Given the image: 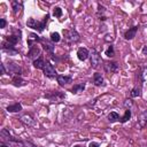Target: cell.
I'll return each mask as SVG.
<instances>
[{"label":"cell","instance_id":"cell-12","mask_svg":"<svg viewBox=\"0 0 147 147\" xmlns=\"http://www.w3.org/2000/svg\"><path fill=\"white\" fill-rule=\"evenodd\" d=\"M1 49H2V52L7 53L8 55H16V54H18V49L14 45H10V44H8L5 40L1 42Z\"/></svg>","mask_w":147,"mask_h":147},{"label":"cell","instance_id":"cell-13","mask_svg":"<svg viewBox=\"0 0 147 147\" xmlns=\"http://www.w3.org/2000/svg\"><path fill=\"white\" fill-rule=\"evenodd\" d=\"M44 98H47L51 101H61L62 99L65 98V94L63 92H60V91H52L49 93H46L44 95Z\"/></svg>","mask_w":147,"mask_h":147},{"label":"cell","instance_id":"cell-15","mask_svg":"<svg viewBox=\"0 0 147 147\" xmlns=\"http://www.w3.org/2000/svg\"><path fill=\"white\" fill-rule=\"evenodd\" d=\"M137 125L140 130H144L145 127H147V110H144L138 115Z\"/></svg>","mask_w":147,"mask_h":147},{"label":"cell","instance_id":"cell-22","mask_svg":"<svg viewBox=\"0 0 147 147\" xmlns=\"http://www.w3.org/2000/svg\"><path fill=\"white\" fill-rule=\"evenodd\" d=\"M141 94H142V86L134 84V86L130 91V96L131 98H138V96H141Z\"/></svg>","mask_w":147,"mask_h":147},{"label":"cell","instance_id":"cell-7","mask_svg":"<svg viewBox=\"0 0 147 147\" xmlns=\"http://www.w3.org/2000/svg\"><path fill=\"white\" fill-rule=\"evenodd\" d=\"M146 77H147V64H142L138 68L136 72V84L142 86L146 80Z\"/></svg>","mask_w":147,"mask_h":147},{"label":"cell","instance_id":"cell-32","mask_svg":"<svg viewBox=\"0 0 147 147\" xmlns=\"http://www.w3.org/2000/svg\"><path fill=\"white\" fill-rule=\"evenodd\" d=\"M53 15H54L55 17L60 18V17L63 15V10H62V8H61V7H59V6L54 7V8H53Z\"/></svg>","mask_w":147,"mask_h":147},{"label":"cell","instance_id":"cell-4","mask_svg":"<svg viewBox=\"0 0 147 147\" xmlns=\"http://www.w3.org/2000/svg\"><path fill=\"white\" fill-rule=\"evenodd\" d=\"M1 137H2V140L3 141H7L9 144H16V145H20L22 147V141L20 138L15 137L11 134V132L8 130V129H2L1 130Z\"/></svg>","mask_w":147,"mask_h":147},{"label":"cell","instance_id":"cell-2","mask_svg":"<svg viewBox=\"0 0 147 147\" xmlns=\"http://www.w3.org/2000/svg\"><path fill=\"white\" fill-rule=\"evenodd\" d=\"M63 33V37H64V41L68 44V45H72V44H77L79 40H80V36L79 33L77 32L76 29H63L62 31Z\"/></svg>","mask_w":147,"mask_h":147},{"label":"cell","instance_id":"cell-23","mask_svg":"<svg viewBox=\"0 0 147 147\" xmlns=\"http://www.w3.org/2000/svg\"><path fill=\"white\" fill-rule=\"evenodd\" d=\"M6 110L8 113H21L23 110V107H22V103L21 102H15L13 105H9L6 108Z\"/></svg>","mask_w":147,"mask_h":147},{"label":"cell","instance_id":"cell-33","mask_svg":"<svg viewBox=\"0 0 147 147\" xmlns=\"http://www.w3.org/2000/svg\"><path fill=\"white\" fill-rule=\"evenodd\" d=\"M132 106H133L132 99H125V100H124V107H125L126 109H131Z\"/></svg>","mask_w":147,"mask_h":147},{"label":"cell","instance_id":"cell-38","mask_svg":"<svg viewBox=\"0 0 147 147\" xmlns=\"http://www.w3.org/2000/svg\"><path fill=\"white\" fill-rule=\"evenodd\" d=\"M0 147H10V146H8V145H6L3 141H1V142H0Z\"/></svg>","mask_w":147,"mask_h":147},{"label":"cell","instance_id":"cell-28","mask_svg":"<svg viewBox=\"0 0 147 147\" xmlns=\"http://www.w3.org/2000/svg\"><path fill=\"white\" fill-rule=\"evenodd\" d=\"M107 119L110 122V123H115V122H118L121 119V116L116 111H110L108 115H107Z\"/></svg>","mask_w":147,"mask_h":147},{"label":"cell","instance_id":"cell-8","mask_svg":"<svg viewBox=\"0 0 147 147\" xmlns=\"http://www.w3.org/2000/svg\"><path fill=\"white\" fill-rule=\"evenodd\" d=\"M6 69H7V75H9L10 77L22 76V68L15 62H8L6 64Z\"/></svg>","mask_w":147,"mask_h":147},{"label":"cell","instance_id":"cell-31","mask_svg":"<svg viewBox=\"0 0 147 147\" xmlns=\"http://www.w3.org/2000/svg\"><path fill=\"white\" fill-rule=\"evenodd\" d=\"M105 55H106L107 57H114V56H115V48H114L113 45H109V46L107 47V49L105 51Z\"/></svg>","mask_w":147,"mask_h":147},{"label":"cell","instance_id":"cell-14","mask_svg":"<svg viewBox=\"0 0 147 147\" xmlns=\"http://www.w3.org/2000/svg\"><path fill=\"white\" fill-rule=\"evenodd\" d=\"M40 54H41V49H40V47H39L38 45H34V46H32V47L29 48V52H28L26 56H28L29 59H31L32 61H34V60H37L38 57L41 56Z\"/></svg>","mask_w":147,"mask_h":147},{"label":"cell","instance_id":"cell-9","mask_svg":"<svg viewBox=\"0 0 147 147\" xmlns=\"http://www.w3.org/2000/svg\"><path fill=\"white\" fill-rule=\"evenodd\" d=\"M119 69V65L116 61H106L103 62V71L108 75H113L116 74Z\"/></svg>","mask_w":147,"mask_h":147},{"label":"cell","instance_id":"cell-30","mask_svg":"<svg viewBox=\"0 0 147 147\" xmlns=\"http://www.w3.org/2000/svg\"><path fill=\"white\" fill-rule=\"evenodd\" d=\"M131 115H132V113H131V109H125V113H124V115L121 117V119H119V122L121 123H126L130 118H131Z\"/></svg>","mask_w":147,"mask_h":147},{"label":"cell","instance_id":"cell-18","mask_svg":"<svg viewBox=\"0 0 147 147\" xmlns=\"http://www.w3.org/2000/svg\"><path fill=\"white\" fill-rule=\"evenodd\" d=\"M77 57L79 61H86L90 57V51L86 47H79L77 49Z\"/></svg>","mask_w":147,"mask_h":147},{"label":"cell","instance_id":"cell-6","mask_svg":"<svg viewBox=\"0 0 147 147\" xmlns=\"http://www.w3.org/2000/svg\"><path fill=\"white\" fill-rule=\"evenodd\" d=\"M88 59H90V62H91L92 68H94V69L99 68V67L101 65V63L103 62L102 59H101L100 53H99L95 48H92V49L90 51V57H88Z\"/></svg>","mask_w":147,"mask_h":147},{"label":"cell","instance_id":"cell-17","mask_svg":"<svg viewBox=\"0 0 147 147\" xmlns=\"http://www.w3.org/2000/svg\"><path fill=\"white\" fill-rule=\"evenodd\" d=\"M40 40H41V37H39L37 33H33V32L29 33V37H28V47L30 48V47L37 45L38 42L40 44Z\"/></svg>","mask_w":147,"mask_h":147},{"label":"cell","instance_id":"cell-24","mask_svg":"<svg viewBox=\"0 0 147 147\" xmlns=\"http://www.w3.org/2000/svg\"><path fill=\"white\" fill-rule=\"evenodd\" d=\"M96 16L100 21H106L107 20V15H106V7L102 6L101 3L98 5V10H96Z\"/></svg>","mask_w":147,"mask_h":147},{"label":"cell","instance_id":"cell-36","mask_svg":"<svg viewBox=\"0 0 147 147\" xmlns=\"http://www.w3.org/2000/svg\"><path fill=\"white\" fill-rule=\"evenodd\" d=\"M0 68H1V72H0V75H6V74H7L6 64H5V63H1V64H0Z\"/></svg>","mask_w":147,"mask_h":147},{"label":"cell","instance_id":"cell-19","mask_svg":"<svg viewBox=\"0 0 147 147\" xmlns=\"http://www.w3.org/2000/svg\"><path fill=\"white\" fill-rule=\"evenodd\" d=\"M56 80H57L60 86H65V85L72 83V77L71 76H67V75H57L56 76Z\"/></svg>","mask_w":147,"mask_h":147},{"label":"cell","instance_id":"cell-26","mask_svg":"<svg viewBox=\"0 0 147 147\" xmlns=\"http://www.w3.org/2000/svg\"><path fill=\"white\" fill-rule=\"evenodd\" d=\"M103 82H105V78H103V76L100 72H95L93 75V84L95 86H102Z\"/></svg>","mask_w":147,"mask_h":147},{"label":"cell","instance_id":"cell-27","mask_svg":"<svg viewBox=\"0 0 147 147\" xmlns=\"http://www.w3.org/2000/svg\"><path fill=\"white\" fill-rule=\"evenodd\" d=\"M45 60H44V57L42 56H40V57H38L37 60H34V61H32V64H33V67L36 68V69H44V67H45Z\"/></svg>","mask_w":147,"mask_h":147},{"label":"cell","instance_id":"cell-3","mask_svg":"<svg viewBox=\"0 0 147 147\" xmlns=\"http://www.w3.org/2000/svg\"><path fill=\"white\" fill-rule=\"evenodd\" d=\"M11 32H13V33L9 34V36H3V40L7 41V42L10 44V45L16 46V45L22 40V31L18 30V29L13 28V29H11Z\"/></svg>","mask_w":147,"mask_h":147},{"label":"cell","instance_id":"cell-20","mask_svg":"<svg viewBox=\"0 0 147 147\" xmlns=\"http://www.w3.org/2000/svg\"><path fill=\"white\" fill-rule=\"evenodd\" d=\"M85 87H86V83H85V82H83V83H77V84H75V85L70 88V92H71L72 94H79V93L84 92Z\"/></svg>","mask_w":147,"mask_h":147},{"label":"cell","instance_id":"cell-29","mask_svg":"<svg viewBox=\"0 0 147 147\" xmlns=\"http://www.w3.org/2000/svg\"><path fill=\"white\" fill-rule=\"evenodd\" d=\"M49 40L53 42V44H55V42H60L61 41V34L59 33V32H52L51 34H49Z\"/></svg>","mask_w":147,"mask_h":147},{"label":"cell","instance_id":"cell-16","mask_svg":"<svg viewBox=\"0 0 147 147\" xmlns=\"http://www.w3.org/2000/svg\"><path fill=\"white\" fill-rule=\"evenodd\" d=\"M138 30H139V25H133V26L129 28V30H126L124 32V39L125 40H132L136 37Z\"/></svg>","mask_w":147,"mask_h":147},{"label":"cell","instance_id":"cell-34","mask_svg":"<svg viewBox=\"0 0 147 147\" xmlns=\"http://www.w3.org/2000/svg\"><path fill=\"white\" fill-rule=\"evenodd\" d=\"M22 147H37L33 142L29 141V140H23L22 141Z\"/></svg>","mask_w":147,"mask_h":147},{"label":"cell","instance_id":"cell-5","mask_svg":"<svg viewBox=\"0 0 147 147\" xmlns=\"http://www.w3.org/2000/svg\"><path fill=\"white\" fill-rule=\"evenodd\" d=\"M17 119H18L20 122H22L24 125L30 126V127H32V126H36V125H37L36 118H34V117H33V115H32V114H30V113H23V114H20V115L17 116Z\"/></svg>","mask_w":147,"mask_h":147},{"label":"cell","instance_id":"cell-37","mask_svg":"<svg viewBox=\"0 0 147 147\" xmlns=\"http://www.w3.org/2000/svg\"><path fill=\"white\" fill-rule=\"evenodd\" d=\"M88 147H100V144L99 142H95V141H91L88 144Z\"/></svg>","mask_w":147,"mask_h":147},{"label":"cell","instance_id":"cell-21","mask_svg":"<svg viewBox=\"0 0 147 147\" xmlns=\"http://www.w3.org/2000/svg\"><path fill=\"white\" fill-rule=\"evenodd\" d=\"M11 84L15 87H22V86H25L28 84V82L25 79H23L22 76H15V77H11Z\"/></svg>","mask_w":147,"mask_h":147},{"label":"cell","instance_id":"cell-39","mask_svg":"<svg viewBox=\"0 0 147 147\" xmlns=\"http://www.w3.org/2000/svg\"><path fill=\"white\" fill-rule=\"evenodd\" d=\"M74 147H84V146H80V145H75Z\"/></svg>","mask_w":147,"mask_h":147},{"label":"cell","instance_id":"cell-11","mask_svg":"<svg viewBox=\"0 0 147 147\" xmlns=\"http://www.w3.org/2000/svg\"><path fill=\"white\" fill-rule=\"evenodd\" d=\"M40 44H41V46H42V48H44V51L52 57L53 55H54V44L49 40V39H46V38H41V40H40Z\"/></svg>","mask_w":147,"mask_h":147},{"label":"cell","instance_id":"cell-1","mask_svg":"<svg viewBox=\"0 0 147 147\" xmlns=\"http://www.w3.org/2000/svg\"><path fill=\"white\" fill-rule=\"evenodd\" d=\"M48 20H49V14H46V16L41 21H37L33 17H30L26 21V25H28V28H30L32 30H36L37 32L41 33L45 30V28H46V25L48 23Z\"/></svg>","mask_w":147,"mask_h":147},{"label":"cell","instance_id":"cell-25","mask_svg":"<svg viewBox=\"0 0 147 147\" xmlns=\"http://www.w3.org/2000/svg\"><path fill=\"white\" fill-rule=\"evenodd\" d=\"M10 3H11V8H13V11L15 15H17L23 9V2L20 0H13Z\"/></svg>","mask_w":147,"mask_h":147},{"label":"cell","instance_id":"cell-35","mask_svg":"<svg viewBox=\"0 0 147 147\" xmlns=\"http://www.w3.org/2000/svg\"><path fill=\"white\" fill-rule=\"evenodd\" d=\"M7 25V21L6 18H0V29H5Z\"/></svg>","mask_w":147,"mask_h":147},{"label":"cell","instance_id":"cell-10","mask_svg":"<svg viewBox=\"0 0 147 147\" xmlns=\"http://www.w3.org/2000/svg\"><path fill=\"white\" fill-rule=\"evenodd\" d=\"M42 72H44V75H45L47 78H49V79H53V78H55V77L57 76L56 70H55V67H54L49 61H46L45 67H44V69H42Z\"/></svg>","mask_w":147,"mask_h":147}]
</instances>
